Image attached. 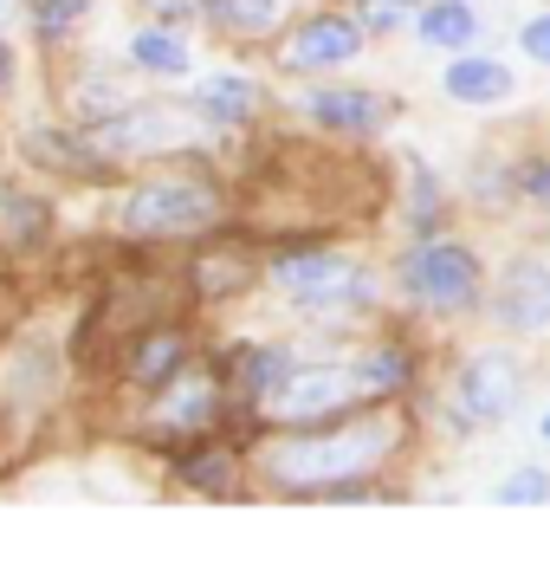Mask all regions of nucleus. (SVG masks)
Returning a JSON list of instances; mask_svg holds the SVG:
<instances>
[{"instance_id": "20", "label": "nucleus", "mask_w": 550, "mask_h": 564, "mask_svg": "<svg viewBox=\"0 0 550 564\" xmlns=\"http://www.w3.org/2000/svg\"><path fill=\"white\" fill-rule=\"evenodd\" d=\"M408 195H415V215H408V227H415V234H435V227H440V182H435V170H421V163H415V175H408Z\"/></svg>"}, {"instance_id": "19", "label": "nucleus", "mask_w": 550, "mask_h": 564, "mask_svg": "<svg viewBox=\"0 0 550 564\" xmlns=\"http://www.w3.org/2000/svg\"><path fill=\"white\" fill-rule=\"evenodd\" d=\"M550 500V474L544 467H518L498 480V507H544Z\"/></svg>"}, {"instance_id": "6", "label": "nucleus", "mask_w": 550, "mask_h": 564, "mask_svg": "<svg viewBox=\"0 0 550 564\" xmlns=\"http://www.w3.org/2000/svg\"><path fill=\"white\" fill-rule=\"evenodd\" d=\"M453 402H460V422H505L518 409V364L505 350L466 357L453 377Z\"/></svg>"}, {"instance_id": "13", "label": "nucleus", "mask_w": 550, "mask_h": 564, "mask_svg": "<svg viewBox=\"0 0 550 564\" xmlns=\"http://www.w3.org/2000/svg\"><path fill=\"white\" fill-rule=\"evenodd\" d=\"M305 111L318 117V123H330V130H376L388 117V105L376 91H318Z\"/></svg>"}, {"instance_id": "11", "label": "nucleus", "mask_w": 550, "mask_h": 564, "mask_svg": "<svg viewBox=\"0 0 550 564\" xmlns=\"http://www.w3.org/2000/svg\"><path fill=\"white\" fill-rule=\"evenodd\" d=\"M415 33H421V46H473L480 13H473V0H428L415 13Z\"/></svg>"}, {"instance_id": "5", "label": "nucleus", "mask_w": 550, "mask_h": 564, "mask_svg": "<svg viewBox=\"0 0 550 564\" xmlns=\"http://www.w3.org/2000/svg\"><path fill=\"white\" fill-rule=\"evenodd\" d=\"M356 395H363L356 370L324 364V370H292L273 395H260V409H266L273 422H324V415H337V409H350Z\"/></svg>"}, {"instance_id": "1", "label": "nucleus", "mask_w": 550, "mask_h": 564, "mask_svg": "<svg viewBox=\"0 0 550 564\" xmlns=\"http://www.w3.org/2000/svg\"><path fill=\"white\" fill-rule=\"evenodd\" d=\"M395 448V422H350L337 435H298L285 448L266 454V474L278 487H343V480H363L370 467H383Z\"/></svg>"}, {"instance_id": "25", "label": "nucleus", "mask_w": 550, "mask_h": 564, "mask_svg": "<svg viewBox=\"0 0 550 564\" xmlns=\"http://www.w3.org/2000/svg\"><path fill=\"white\" fill-rule=\"evenodd\" d=\"M182 474H188L195 487H227V460H220V454H208V460H188Z\"/></svg>"}, {"instance_id": "28", "label": "nucleus", "mask_w": 550, "mask_h": 564, "mask_svg": "<svg viewBox=\"0 0 550 564\" xmlns=\"http://www.w3.org/2000/svg\"><path fill=\"white\" fill-rule=\"evenodd\" d=\"M538 435H544V442H550V415H544V422H538Z\"/></svg>"}, {"instance_id": "9", "label": "nucleus", "mask_w": 550, "mask_h": 564, "mask_svg": "<svg viewBox=\"0 0 550 564\" xmlns=\"http://www.w3.org/2000/svg\"><path fill=\"white\" fill-rule=\"evenodd\" d=\"M98 137H105V150H175V143H188V117L182 111H123L98 123Z\"/></svg>"}, {"instance_id": "3", "label": "nucleus", "mask_w": 550, "mask_h": 564, "mask_svg": "<svg viewBox=\"0 0 550 564\" xmlns=\"http://www.w3.org/2000/svg\"><path fill=\"white\" fill-rule=\"evenodd\" d=\"M402 292L428 312H466L480 299V260L473 247H453V240H421L402 267H395Z\"/></svg>"}, {"instance_id": "21", "label": "nucleus", "mask_w": 550, "mask_h": 564, "mask_svg": "<svg viewBox=\"0 0 550 564\" xmlns=\"http://www.w3.org/2000/svg\"><path fill=\"white\" fill-rule=\"evenodd\" d=\"M175 364H182V338L163 332V338L136 357V383H168V377H175Z\"/></svg>"}, {"instance_id": "14", "label": "nucleus", "mask_w": 550, "mask_h": 564, "mask_svg": "<svg viewBox=\"0 0 550 564\" xmlns=\"http://www.w3.org/2000/svg\"><path fill=\"white\" fill-rule=\"evenodd\" d=\"M195 111L208 117V123H240V117L253 111V85L240 72H220L208 85H195Z\"/></svg>"}, {"instance_id": "17", "label": "nucleus", "mask_w": 550, "mask_h": 564, "mask_svg": "<svg viewBox=\"0 0 550 564\" xmlns=\"http://www.w3.org/2000/svg\"><path fill=\"white\" fill-rule=\"evenodd\" d=\"M208 13L227 33H266L278 20V0H208Z\"/></svg>"}, {"instance_id": "7", "label": "nucleus", "mask_w": 550, "mask_h": 564, "mask_svg": "<svg viewBox=\"0 0 550 564\" xmlns=\"http://www.w3.org/2000/svg\"><path fill=\"white\" fill-rule=\"evenodd\" d=\"M356 53H363V26L343 20V13H318V20H305L292 33L285 65L292 72H318V65H343V58H356Z\"/></svg>"}, {"instance_id": "22", "label": "nucleus", "mask_w": 550, "mask_h": 564, "mask_svg": "<svg viewBox=\"0 0 550 564\" xmlns=\"http://www.w3.org/2000/svg\"><path fill=\"white\" fill-rule=\"evenodd\" d=\"M85 7H91V0H40L33 20H40L46 40H58V33H72V20H85Z\"/></svg>"}, {"instance_id": "8", "label": "nucleus", "mask_w": 550, "mask_h": 564, "mask_svg": "<svg viewBox=\"0 0 550 564\" xmlns=\"http://www.w3.org/2000/svg\"><path fill=\"white\" fill-rule=\"evenodd\" d=\"M498 318L505 332H550V267L518 260L498 285Z\"/></svg>"}, {"instance_id": "18", "label": "nucleus", "mask_w": 550, "mask_h": 564, "mask_svg": "<svg viewBox=\"0 0 550 564\" xmlns=\"http://www.w3.org/2000/svg\"><path fill=\"white\" fill-rule=\"evenodd\" d=\"M356 383H363V395H388L408 383V357L402 350H370L363 364H356Z\"/></svg>"}, {"instance_id": "2", "label": "nucleus", "mask_w": 550, "mask_h": 564, "mask_svg": "<svg viewBox=\"0 0 550 564\" xmlns=\"http://www.w3.org/2000/svg\"><path fill=\"white\" fill-rule=\"evenodd\" d=\"M220 221V188L195 182V175H163V182H143L117 227L136 234V240H163V234H195V227H215Z\"/></svg>"}, {"instance_id": "16", "label": "nucleus", "mask_w": 550, "mask_h": 564, "mask_svg": "<svg viewBox=\"0 0 550 564\" xmlns=\"http://www.w3.org/2000/svg\"><path fill=\"white\" fill-rule=\"evenodd\" d=\"M292 370H298V364H292V350H246L240 383H246V395H273Z\"/></svg>"}, {"instance_id": "23", "label": "nucleus", "mask_w": 550, "mask_h": 564, "mask_svg": "<svg viewBox=\"0 0 550 564\" xmlns=\"http://www.w3.org/2000/svg\"><path fill=\"white\" fill-rule=\"evenodd\" d=\"M518 46H525V58L550 65V13H538V20H525V26H518Z\"/></svg>"}, {"instance_id": "27", "label": "nucleus", "mask_w": 550, "mask_h": 564, "mask_svg": "<svg viewBox=\"0 0 550 564\" xmlns=\"http://www.w3.org/2000/svg\"><path fill=\"white\" fill-rule=\"evenodd\" d=\"M13 78V53H7V40H0V85Z\"/></svg>"}, {"instance_id": "15", "label": "nucleus", "mask_w": 550, "mask_h": 564, "mask_svg": "<svg viewBox=\"0 0 550 564\" xmlns=\"http://www.w3.org/2000/svg\"><path fill=\"white\" fill-rule=\"evenodd\" d=\"M130 58H136L143 72H156V78H182V72H188V46H182V40H168L163 26L136 33V40H130Z\"/></svg>"}, {"instance_id": "10", "label": "nucleus", "mask_w": 550, "mask_h": 564, "mask_svg": "<svg viewBox=\"0 0 550 564\" xmlns=\"http://www.w3.org/2000/svg\"><path fill=\"white\" fill-rule=\"evenodd\" d=\"M440 91H447L453 105H505V98L518 91V78H512L498 58H453V65L440 72Z\"/></svg>"}, {"instance_id": "4", "label": "nucleus", "mask_w": 550, "mask_h": 564, "mask_svg": "<svg viewBox=\"0 0 550 564\" xmlns=\"http://www.w3.org/2000/svg\"><path fill=\"white\" fill-rule=\"evenodd\" d=\"M273 280H278L285 299H298V305H311V312H330V305H370V299H376V280L356 273V267H343L337 253H298V260H278Z\"/></svg>"}, {"instance_id": "12", "label": "nucleus", "mask_w": 550, "mask_h": 564, "mask_svg": "<svg viewBox=\"0 0 550 564\" xmlns=\"http://www.w3.org/2000/svg\"><path fill=\"white\" fill-rule=\"evenodd\" d=\"M163 402H156V429H201L215 415V383L208 377H168Z\"/></svg>"}, {"instance_id": "26", "label": "nucleus", "mask_w": 550, "mask_h": 564, "mask_svg": "<svg viewBox=\"0 0 550 564\" xmlns=\"http://www.w3.org/2000/svg\"><path fill=\"white\" fill-rule=\"evenodd\" d=\"M40 221H46V208H40V202H13V234H20V240H26V234L40 240Z\"/></svg>"}, {"instance_id": "24", "label": "nucleus", "mask_w": 550, "mask_h": 564, "mask_svg": "<svg viewBox=\"0 0 550 564\" xmlns=\"http://www.w3.org/2000/svg\"><path fill=\"white\" fill-rule=\"evenodd\" d=\"M363 13H370L376 33H388V26H402V13H421V0H370Z\"/></svg>"}]
</instances>
